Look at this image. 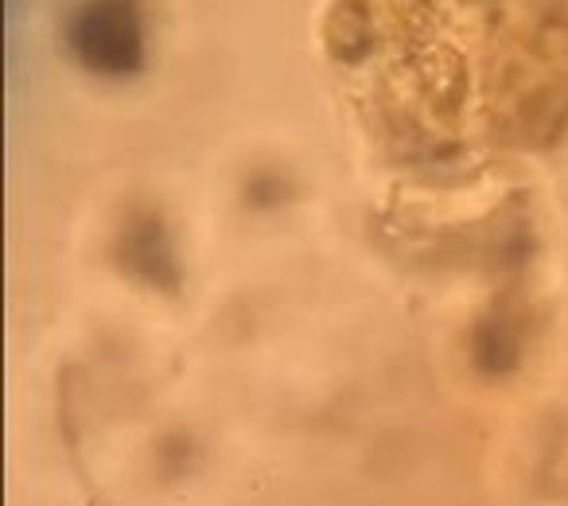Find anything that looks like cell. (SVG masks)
<instances>
[]
</instances>
